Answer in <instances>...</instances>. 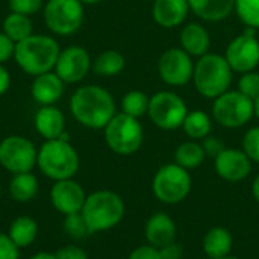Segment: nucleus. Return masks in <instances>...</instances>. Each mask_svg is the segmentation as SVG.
<instances>
[{"label":"nucleus","instance_id":"45","mask_svg":"<svg viewBox=\"0 0 259 259\" xmlns=\"http://www.w3.org/2000/svg\"><path fill=\"white\" fill-rule=\"evenodd\" d=\"M253 114H255V117L259 120V96L253 100Z\"/></svg>","mask_w":259,"mask_h":259},{"label":"nucleus","instance_id":"37","mask_svg":"<svg viewBox=\"0 0 259 259\" xmlns=\"http://www.w3.org/2000/svg\"><path fill=\"white\" fill-rule=\"evenodd\" d=\"M55 256L56 259H88L87 252L76 244H67L64 247L58 249L55 252Z\"/></svg>","mask_w":259,"mask_h":259},{"label":"nucleus","instance_id":"12","mask_svg":"<svg viewBox=\"0 0 259 259\" xmlns=\"http://www.w3.org/2000/svg\"><path fill=\"white\" fill-rule=\"evenodd\" d=\"M194 62L182 47L167 49L158 61V74L170 87H184L193 80Z\"/></svg>","mask_w":259,"mask_h":259},{"label":"nucleus","instance_id":"44","mask_svg":"<svg viewBox=\"0 0 259 259\" xmlns=\"http://www.w3.org/2000/svg\"><path fill=\"white\" fill-rule=\"evenodd\" d=\"M29 259H56L55 253H47V252H39L33 256H30Z\"/></svg>","mask_w":259,"mask_h":259},{"label":"nucleus","instance_id":"7","mask_svg":"<svg viewBox=\"0 0 259 259\" xmlns=\"http://www.w3.org/2000/svg\"><path fill=\"white\" fill-rule=\"evenodd\" d=\"M83 17V5L79 0H47L42 8L46 27L58 36H68L77 32Z\"/></svg>","mask_w":259,"mask_h":259},{"label":"nucleus","instance_id":"8","mask_svg":"<svg viewBox=\"0 0 259 259\" xmlns=\"http://www.w3.org/2000/svg\"><path fill=\"white\" fill-rule=\"evenodd\" d=\"M153 194L155 197L167 205H176L181 203L191 191V176L188 170L173 164L162 165L152 182Z\"/></svg>","mask_w":259,"mask_h":259},{"label":"nucleus","instance_id":"35","mask_svg":"<svg viewBox=\"0 0 259 259\" xmlns=\"http://www.w3.org/2000/svg\"><path fill=\"white\" fill-rule=\"evenodd\" d=\"M11 12L32 17L44 8V0H8Z\"/></svg>","mask_w":259,"mask_h":259},{"label":"nucleus","instance_id":"33","mask_svg":"<svg viewBox=\"0 0 259 259\" xmlns=\"http://www.w3.org/2000/svg\"><path fill=\"white\" fill-rule=\"evenodd\" d=\"M238 91L247 96L249 99L255 100L259 96V73L258 71H247L243 73L238 80Z\"/></svg>","mask_w":259,"mask_h":259},{"label":"nucleus","instance_id":"43","mask_svg":"<svg viewBox=\"0 0 259 259\" xmlns=\"http://www.w3.org/2000/svg\"><path fill=\"white\" fill-rule=\"evenodd\" d=\"M252 194H253V199L259 203V175L253 179V184H252Z\"/></svg>","mask_w":259,"mask_h":259},{"label":"nucleus","instance_id":"40","mask_svg":"<svg viewBox=\"0 0 259 259\" xmlns=\"http://www.w3.org/2000/svg\"><path fill=\"white\" fill-rule=\"evenodd\" d=\"M202 146H203L206 156H211V158H217L220 155V152H223V149H225V144L215 137H206Z\"/></svg>","mask_w":259,"mask_h":259},{"label":"nucleus","instance_id":"39","mask_svg":"<svg viewBox=\"0 0 259 259\" xmlns=\"http://www.w3.org/2000/svg\"><path fill=\"white\" fill-rule=\"evenodd\" d=\"M127 259H162L161 258V253H159V249L150 246V244H146V246H140L137 247Z\"/></svg>","mask_w":259,"mask_h":259},{"label":"nucleus","instance_id":"48","mask_svg":"<svg viewBox=\"0 0 259 259\" xmlns=\"http://www.w3.org/2000/svg\"><path fill=\"white\" fill-rule=\"evenodd\" d=\"M0 194H2V185H0Z\"/></svg>","mask_w":259,"mask_h":259},{"label":"nucleus","instance_id":"24","mask_svg":"<svg viewBox=\"0 0 259 259\" xmlns=\"http://www.w3.org/2000/svg\"><path fill=\"white\" fill-rule=\"evenodd\" d=\"M8 235L18 249L27 247L36 240L38 225L33 219L27 215H20L11 223Z\"/></svg>","mask_w":259,"mask_h":259},{"label":"nucleus","instance_id":"16","mask_svg":"<svg viewBox=\"0 0 259 259\" xmlns=\"http://www.w3.org/2000/svg\"><path fill=\"white\" fill-rule=\"evenodd\" d=\"M214 167L217 175L228 182H241L252 171V161L238 149H223L217 158H214Z\"/></svg>","mask_w":259,"mask_h":259},{"label":"nucleus","instance_id":"47","mask_svg":"<svg viewBox=\"0 0 259 259\" xmlns=\"http://www.w3.org/2000/svg\"><path fill=\"white\" fill-rule=\"evenodd\" d=\"M219 259H240V258H237V256H231V255H228V256H225V258H219Z\"/></svg>","mask_w":259,"mask_h":259},{"label":"nucleus","instance_id":"10","mask_svg":"<svg viewBox=\"0 0 259 259\" xmlns=\"http://www.w3.org/2000/svg\"><path fill=\"white\" fill-rule=\"evenodd\" d=\"M187 114L188 106L176 93L158 91L150 96L147 115L156 127L164 131H175L182 127Z\"/></svg>","mask_w":259,"mask_h":259},{"label":"nucleus","instance_id":"25","mask_svg":"<svg viewBox=\"0 0 259 259\" xmlns=\"http://www.w3.org/2000/svg\"><path fill=\"white\" fill-rule=\"evenodd\" d=\"M9 194L15 202H30L38 194V179L32 171L14 175L9 182Z\"/></svg>","mask_w":259,"mask_h":259},{"label":"nucleus","instance_id":"41","mask_svg":"<svg viewBox=\"0 0 259 259\" xmlns=\"http://www.w3.org/2000/svg\"><path fill=\"white\" fill-rule=\"evenodd\" d=\"M161 258L162 259H182L184 258V249L179 243L173 241L164 247L159 249Z\"/></svg>","mask_w":259,"mask_h":259},{"label":"nucleus","instance_id":"22","mask_svg":"<svg viewBox=\"0 0 259 259\" xmlns=\"http://www.w3.org/2000/svg\"><path fill=\"white\" fill-rule=\"evenodd\" d=\"M193 11L203 21H222L235 11V0H188Z\"/></svg>","mask_w":259,"mask_h":259},{"label":"nucleus","instance_id":"3","mask_svg":"<svg viewBox=\"0 0 259 259\" xmlns=\"http://www.w3.org/2000/svg\"><path fill=\"white\" fill-rule=\"evenodd\" d=\"M234 79V70L225 56L219 53H206L194 64L193 82L196 91L209 100L229 91Z\"/></svg>","mask_w":259,"mask_h":259},{"label":"nucleus","instance_id":"4","mask_svg":"<svg viewBox=\"0 0 259 259\" xmlns=\"http://www.w3.org/2000/svg\"><path fill=\"white\" fill-rule=\"evenodd\" d=\"M79 155L70 141L46 140L38 149L36 165L49 179L64 181L71 179L79 170Z\"/></svg>","mask_w":259,"mask_h":259},{"label":"nucleus","instance_id":"2","mask_svg":"<svg viewBox=\"0 0 259 259\" xmlns=\"http://www.w3.org/2000/svg\"><path fill=\"white\" fill-rule=\"evenodd\" d=\"M61 47L56 38L32 33L29 38L15 44L14 59L17 65L29 76H38L47 71H53L58 61Z\"/></svg>","mask_w":259,"mask_h":259},{"label":"nucleus","instance_id":"11","mask_svg":"<svg viewBox=\"0 0 259 259\" xmlns=\"http://www.w3.org/2000/svg\"><path fill=\"white\" fill-rule=\"evenodd\" d=\"M38 149L21 135H11L0 143V165L12 175L32 171L36 165Z\"/></svg>","mask_w":259,"mask_h":259},{"label":"nucleus","instance_id":"15","mask_svg":"<svg viewBox=\"0 0 259 259\" xmlns=\"http://www.w3.org/2000/svg\"><path fill=\"white\" fill-rule=\"evenodd\" d=\"M50 200L58 212H61L62 215H70L82 211L87 194L82 185L71 178L55 182L50 191Z\"/></svg>","mask_w":259,"mask_h":259},{"label":"nucleus","instance_id":"19","mask_svg":"<svg viewBox=\"0 0 259 259\" xmlns=\"http://www.w3.org/2000/svg\"><path fill=\"white\" fill-rule=\"evenodd\" d=\"M176 223L175 220L164 214V212H156L153 214L147 222L144 228V235L146 240L150 246L161 249L176 240Z\"/></svg>","mask_w":259,"mask_h":259},{"label":"nucleus","instance_id":"13","mask_svg":"<svg viewBox=\"0 0 259 259\" xmlns=\"http://www.w3.org/2000/svg\"><path fill=\"white\" fill-rule=\"evenodd\" d=\"M226 61L235 73H247L256 70L259 65V39L255 30L249 29L235 36L226 47Z\"/></svg>","mask_w":259,"mask_h":259},{"label":"nucleus","instance_id":"14","mask_svg":"<svg viewBox=\"0 0 259 259\" xmlns=\"http://www.w3.org/2000/svg\"><path fill=\"white\" fill-rule=\"evenodd\" d=\"M93 67L88 50L82 46H68L61 49L53 71L64 83H77L87 77Z\"/></svg>","mask_w":259,"mask_h":259},{"label":"nucleus","instance_id":"21","mask_svg":"<svg viewBox=\"0 0 259 259\" xmlns=\"http://www.w3.org/2000/svg\"><path fill=\"white\" fill-rule=\"evenodd\" d=\"M181 47L191 56H203L209 53L211 36L205 26L199 23H188L181 30Z\"/></svg>","mask_w":259,"mask_h":259},{"label":"nucleus","instance_id":"31","mask_svg":"<svg viewBox=\"0 0 259 259\" xmlns=\"http://www.w3.org/2000/svg\"><path fill=\"white\" fill-rule=\"evenodd\" d=\"M235 12L249 29H259V0H235Z\"/></svg>","mask_w":259,"mask_h":259},{"label":"nucleus","instance_id":"27","mask_svg":"<svg viewBox=\"0 0 259 259\" xmlns=\"http://www.w3.org/2000/svg\"><path fill=\"white\" fill-rule=\"evenodd\" d=\"M205 158H206V153L203 150V146L194 140L179 144L175 150V162L184 167L185 170H193V168L200 167Z\"/></svg>","mask_w":259,"mask_h":259},{"label":"nucleus","instance_id":"20","mask_svg":"<svg viewBox=\"0 0 259 259\" xmlns=\"http://www.w3.org/2000/svg\"><path fill=\"white\" fill-rule=\"evenodd\" d=\"M33 126L44 140H56L65 132V115L55 106H41L33 117Z\"/></svg>","mask_w":259,"mask_h":259},{"label":"nucleus","instance_id":"9","mask_svg":"<svg viewBox=\"0 0 259 259\" xmlns=\"http://www.w3.org/2000/svg\"><path fill=\"white\" fill-rule=\"evenodd\" d=\"M253 100L237 91H226L214 99L212 118L223 127L237 129L243 127L253 117Z\"/></svg>","mask_w":259,"mask_h":259},{"label":"nucleus","instance_id":"34","mask_svg":"<svg viewBox=\"0 0 259 259\" xmlns=\"http://www.w3.org/2000/svg\"><path fill=\"white\" fill-rule=\"evenodd\" d=\"M252 162L259 164V126L249 129L243 137V149H241Z\"/></svg>","mask_w":259,"mask_h":259},{"label":"nucleus","instance_id":"17","mask_svg":"<svg viewBox=\"0 0 259 259\" xmlns=\"http://www.w3.org/2000/svg\"><path fill=\"white\" fill-rule=\"evenodd\" d=\"M64 88L65 83L61 80V77L55 71H47L33 77L30 83V96L41 106L55 105L58 100H61Z\"/></svg>","mask_w":259,"mask_h":259},{"label":"nucleus","instance_id":"42","mask_svg":"<svg viewBox=\"0 0 259 259\" xmlns=\"http://www.w3.org/2000/svg\"><path fill=\"white\" fill-rule=\"evenodd\" d=\"M11 87V74L9 71L0 64V96H3Z\"/></svg>","mask_w":259,"mask_h":259},{"label":"nucleus","instance_id":"6","mask_svg":"<svg viewBox=\"0 0 259 259\" xmlns=\"http://www.w3.org/2000/svg\"><path fill=\"white\" fill-rule=\"evenodd\" d=\"M103 135L108 147L121 156L138 152L144 140V131L138 118H134L124 112L115 114L111 118L103 129Z\"/></svg>","mask_w":259,"mask_h":259},{"label":"nucleus","instance_id":"1","mask_svg":"<svg viewBox=\"0 0 259 259\" xmlns=\"http://www.w3.org/2000/svg\"><path fill=\"white\" fill-rule=\"evenodd\" d=\"M73 118L88 129H105L115 112L112 94L99 85H82L70 99Z\"/></svg>","mask_w":259,"mask_h":259},{"label":"nucleus","instance_id":"26","mask_svg":"<svg viewBox=\"0 0 259 259\" xmlns=\"http://www.w3.org/2000/svg\"><path fill=\"white\" fill-rule=\"evenodd\" d=\"M126 67L124 56L117 50H105L94 61L91 70L102 77H112L120 74Z\"/></svg>","mask_w":259,"mask_h":259},{"label":"nucleus","instance_id":"18","mask_svg":"<svg viewBox=\"0 0 259 259\" xmlns=\"http://www.w3.org/2000/svg\"><path fill=\"white\" fill-rule=\"evenodd\" d=\"M188 12V0H155L152 6L153 20L164 29L181 26L187 20Z\"/></svg>","mask_w":259,"mask_h":259},{"label":"nucleus","instance_id":"36","mask_svg":"<svg viewBox=\"0 0 259 259\" xmlns=\"http://www.w3.org/2000/svg\"><path fill=\"white\" fill-rule=\"evenodd\" d=\"M0 259H20V249L6 234H0Z\"/></svg>","mask_w":259,"mask_h":259},{"label":"nucleus","instance_id":"28","mask_svg":"<svg viewBox=\"0 0 259 259\" xmlns=\"http://www.w3.org/2000/svg\"><path fill=\"white\" fill-rule=\"evenodd\" d=\"M182 129L187 134V137L194 140V141L205 140L211 134L212 120L203 111H199V109L197 111H188V114L182 123Z\"/></svg>","mask_w":259,"mask_h":259},{"label":"nucleus","instance_id":"38","mask_svg":"<svg viewBox=\"0 0 259 259\" xmlns=\"http://www.w3.org/2000/svg\"><path fill=\"white\" fill-rule=\"evenodd\" d=\"M14 52H15V42L11 38H8L3 32H0V64L3 65L11 58H14Z\"/></svg>","mask_w":259,"mask_h":259},{"label":"nucleus","instance_id":"29","mask_svg":"<svg viewBox=\"0 0 259 259\" xmlns=\"http://www.w3.org/2000/svg\"><path fill=\"white\" fill-rule=\"evenodd\" d=\"M8 38H11L15 44L29 38L33 33V26L30 21V17L11 12L3 20V30Z\"/></svg>","mask_w":259,"mask_h":259},{"label":"nucleus","instance_id":"30","mask_svg":"<svg viewBox=\"0 0 259 259\" xmlns=\"http://www.w3.org/2000/svg\"><path fill=\"white\" fill-rule=\"evenodd\" d=\"M149 102H150V97L144 91L132 90L126 93L121 99V112L134 118H140L147 114Z\"/></svg>","mask_w":259,"mask_h":259},{"label":"nucleus","instance_id":"23","mask_svg":"<svg viewBox=\"0 0 259 259\" xmlns=\"http://www.w3.org/2000/svg\"><path fill=\"white\" fill-rule=\"evenodd\" d=\"M232 246H234L232 234L222 226H215L209 229L203 237V252L209 259L228 256L232 250Z\"/></svg>","mask_w":259,"mask_h":259},{"label":"nucleus","instance_id":"5","mask_svg":"<svg viewBox=\"0 0 259 259\" xmlns=\"http://www.w3.org/2000/svg\"><path fill=\"white\" fill-rule=\"evenodd\" d=\"M124 211V202L117 193L100 190L87 196L80 212L88 225L90 232L96 234L115 228L123 220Z\"/></svg>","mask_w":259,"mask_h":259},{"label":"nucleus","instance_id":"46","mask_svg":"<svg viewBox=\"0 0 259 259\" xmlns=\"http://www.w3.org/2000/svg\"><path fill=\"white\" fill-rule=\"evenodd\" d=\"M82 5H96V3H100L103 0H79Z\"/></svg>","mask_w":259,"mask_h":259},{"label":"nucleus","instance_id":"32","mask_svg":"<svg viewBox=\"0 0 259 259\" xmlns=\"http://www.w3.org/2000/svg\"><path fill=\"white\" fill-rule=\"evenodd\" d=\"M64 231L73 240H82V238H85L87 235L91 234L90 229H88V225H87V222H85V219L82 215V212L65 215Z\"/></svg>","mask_w":259,"mask_h":259}]
</instances>
